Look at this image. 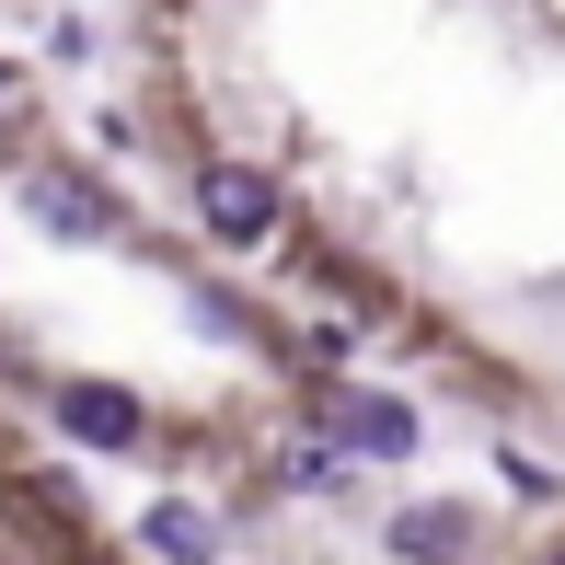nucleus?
I'll use <instances>...</instances> for the list:
<instances>
[{
  "instance_id": "obj_1",
  "label": "nucleus",
  "mask_w": 565,
  "mask_h": 565,
  "mask_svg": "<svg viewBox=\"0 0 565 565\" xmlns=\"http://www.w3.org/2000/svg\"><path fill=\"white\" fill-rule=\"evenodd\" d=\"M196 220H209V243H266V231H277V173L196 162Z\"/></svg>"
},
{
  "instance_id": "obj_2",
  "label": "nucleus",
  "mask_w": 565,
  "mask_h": 565,
  "mask_svg": "<svg viewBox=\"0 0 565 565\" xmlns=\"http://www.w3.org/2000/svg\"><path fill=\"white\" fill-rule=\"evenodd\" d=\"M312 427H323L347 461H404V450H416V404H404V393H335Z\"/></svg>"
},
{
  "instance_id": "obj_3",
  "label": "nucleus",
  "mask_w": 565,
  "mask_h": 565,
  "mask_svg": "<svg viewBox=\"0 0 565 565\" xmlns=\"http://www.w3.org/2000/svg\"><path fill=\"white\" fill-rule=\"evenodd\" d=\"M23 209H35L46 231H70V243H116L127 231V209H116V185H93V173H23Z\"/></svg>"
},
{
  "instance_id": "obj_4",
  "label": "nucleus",
  "mask_w": 565,
  "mask_h": 565,
  "mask_svg": "<svg viewBox=\"0 0 565 565\" xmlns=\"http://www.w3.org/2000/svg\"><path fill=\"white\" fill-rule=\"evenodd\" d=\"M58 427L82 450H139V393H116V381H70V393H58Z\"/></svg>"
},
{
  "instance_id": "obj_5",
  "label": "nucleus",
  "mask_w": 565,
  "mask_h": 565,
  "mask_svg": "<svg viewBox=\"0 0 565 565\" xmlns=\"http://www.w3.org/2000/svg\"><path fill=\"white\" fill-rule=\"evenodd\" d=\"M381 543H393V554H473L484 520H473V508H450V497H427V508H393Z\"/></svg>"
},
{
  "instance_id": "obj_6",
  "label": "nucleus",
  "mask_w": 565,
  "mask_h": 565,
  "mask_svg": "<svg viewBox=\"0 0 565 565\" xmlns=\"http://www.w3.org/2000/svg\"><path fill=\"white\" fill-rule=\"evenodd\" d=\"M139 543H150V554H220V520H196V508H150Z\"/></svg>"
},
{
  "instance_id": "obj_7",
  "label": "nucleus",
  "mask_w": 565,
  "mask_h": 565,
  "mask_svg": "<svg viewBox=\"0 0 565 565\" xmlns=\"http://www.w3.org/2000/svg\"><path fill=\"white\" fill-rule=\"evenodd\" d=\"M0 127H23V70L0 58Z\"/></svg>"
}]
</instances>
